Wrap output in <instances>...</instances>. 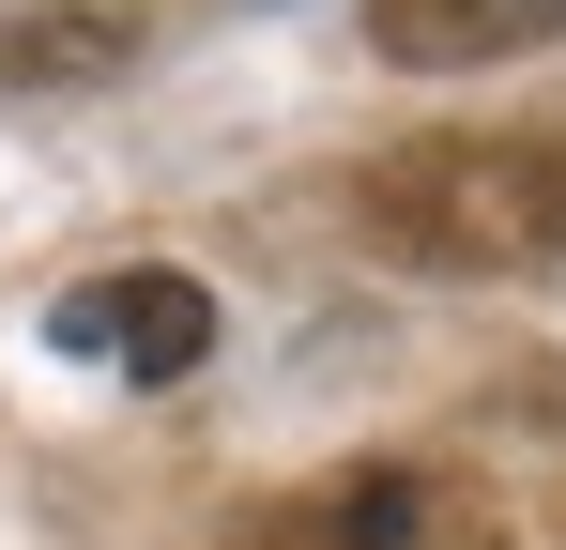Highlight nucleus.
Instances as JSON below:
<instances>
[{"label": "nucleus", "mask_w": 566, "mask_h": 550, "mask_svg": "<svg viewBox=\"0 0 566 550\" xmlns=\"http://www.w3.org/2000/svg\"><path fill=\"white\" fill-rule=\"evenodd\" d=\"M368 245L413 275H566V138H413V154H382Z\"/></svg>", "instance_id": "f257e3e1"}, {"label": "nucleus", "mask_w": 566, "mask_h": 550, "mask_svg": "<svg viewBox=\"0 0 566 550\" xmlns=\"http://www.w3.org/2000/svg\"><path fill=\"white\" fill-rule=\"evenodd\" d=\"M214 550H505V505L474 474H429V458H353V474L245 505Z\"/></svg>", "instance_id": "f03ea898"}, {"label": "nucleus", "mask_w": 566, "mask_h": 550, "mask_svg": "<svg viewBox=\"0 0 566 550\" xmlns=\"http://www.w3.org/2000/svg\"><path fill=\"white\" fill-rule=\"evenodd\" d=\"M46 352L123 367V382H185V367H214V290H199V275H169V261L77 275V290L46 306Z\"/></svg>", "instance_id": "7ed1b4c3"}, {"label": "nucleus", "mask_w": 566, "mask_h": 550, "mask_svg": "<svg viewBox=\"0 0 566 550\" xmlns=\"http://www.w3.org/2000/svg\"><path fill=\"white\" fill-rule=\"evenodd\" d=\"M552 31H566V0H368V46L398 77H474V62H521Z\"/></svg>", "instance_id": "20e7f679"}, {"label": "nucleus", "mask_w": 566, "mask_h": 550, "mask_svg": "<svg viewBox=\"0 0 566 550\" xmlns=\"http://www.w3.org/2000/svg\"><path fill=\"white\" fill-rule=\"evenodd\" d=\"M138 62L123 0H0V92H93Z\"/></svg>", "instance_id": "39448f33"}]
</instances>
